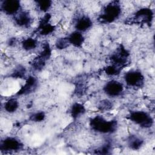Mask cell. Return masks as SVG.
Instances as JSON below:
<instances>
[{"instance_id":"obj_23","label":"cell","mask_w":155,"mask_h":155,"mask_svg":"<svg viewBox=\"0 0 155 155\" xmlns=\"http://www.w3.org/2000/svg\"><path fill=\"white\" fill-rule=\"evenodd\" d=\"M35 2L39 10L42 12H47L48 11L52 5V1L49 0L36 1Z\"/></svg>"},{"instance_id":"obj_10","label":"cell","mask_w":155,"mask_h":155,"mask_svg":"<svg viewBox=\"0 0 155 155\" xmlns=\"http://www.w3.org/2000/svg\"><path fill=\"white\" fill-rule=\"evenodd\" d=\"M21 5L18 0H5L1 3V10L8 15H16L20 12Z\"/></svg>"},{"instance_id":"obj_27","label":"cell","mask_w":155,"mask_h":155,"mask_svg":"<svg viewBox=\"0 0 155 155\" xmlns=\"http://www.w3.org/2000/svg\"><path fill=\"white\" fill-rule=\"evenodd\" d=\"M113 107V104L108 100H103L99 104V110L102 111H105L110 110Z\"/></svg>"},{"instance_id":"obj_28","label":"cell","mask_w":155,"mask_h":155,"mask_svg":"<svg viewBox=\"0 0 155 155\" xmlns=\"http://www.w3.org/2000/svg\"><path fill=\"white\" fill-rule=\"evenodd\" d=\"M15 43H16V39L15 38H12L9 39L8 41V42H7V44L10 46H12V45L15 44Z\"/></svg>"},{"instance_id":"obj_15","label":"cell","mask_w":155,"mask_h":155,"mask_svg":"<svg viewBox=\"0 0 155 155\" xmlns=\"http://www.w3.org/2000/svg\"><path fill=\"white\" fill-rule=\"evenodd\" d=\"M143 140L136 135H130L127 139V145L133 150H139L143 144Z\"/></svg>"},{"instance_id":"obj_25","label":"cell","mask_w":155,"mask_h":155,"mask_svg":"<svg viewBox=\"0 0 155 155\" xmlns=\"http://www.w3.org/2000/svg\"><path fill=\"white\" fill-rule=\"evenodd\" d=\"M70 45L67 38H61L57 39L55 42L56 47L59 50H63L66 48Z\"/></svg>"},{"instance_id":"obj_20","label":"cell","mask_w":155,"mask_h":155,"mask_svg":"<svg viewBox=\"0 0 155 155\" xmlns=\"http://www.w3.org/2000/svg\"><path fill=\"white\" fill-rule=\"evenodd\" d=\"M46 61L38 56L33 60L31 62V66L33 68L38 71H41L45 66Z\"/></svg>"},{"instance_id":"obj_3","label":"cell","mask_w":155,"mask_h":155,"mask_svg":"<svg viewBox=\"0 0 155 155\" xmlns=\"http://www.w3.org/2000/svg\"><path fill=\"white\" fill-rule=\"evenodd\" d=\"M128 119L135 124L144 128H149L153 125V117L147 112L143 111H131Z\"/></svg>"},{"instance_id":"obj_5","label":"cell","mask_w":155,"mask_h":155,"mask_svg":"<svg viewBox=\"0 0 155 155\" xmlns=\"http://www.w3.org/2000/svg\"><path fill=\"white\" fill-rule=\"evenodd\" d=\"M124 78L127 85L131 87L140 88L144 84V76L139 70H130L125 73Z\"/></svg>"},{"instance_id":"obj_24","label":"cell","mask_w":155,"mask_h":155,"mask_svg":"<svg viewBox=\"0 0 155 155\" xmlns=\"http://www.w3.org/2000/svg\"><path fill=\"white\" fill-rule=\"evenodd\" d=\"M45 114L43 111H38L31 115L29 117V120L31 122H40L43 121L45 119Z\"/></svg>"},{"instance_id":"obj_11","label":"cell","mask_w":155,"mask_h":155,"mask_svg":"<svg viewBox=\"0 0 155 155\" xmlns=\"http://www.w3.org/2000/svg\"><path fill=\"white\" fill-rule=\"evenodd\" d=\"M38 84V82L36 78L33 76H29L26 79L23 86L17 92L16 95L23 96L33 93L36 90Z\"/></svg>"},{"instance_id":"obj_14","label":"cell","mask_w":155,"mask_h":155,"mask_svg":"<svg viewBox=\"0 0 155 155\" xmlns=\"http://www.w3.org/2000/svg\"><path fill=\"white\" fill-rule=\"evenodd\" d=\"M67 38L69 44L77 48L81 47L85 41L84 36L82 33L77 30L72 32Z\"/></svg>"},{"instance_id":"obj_9","label":"cell","mask_w":155,"mask_h":155,"mask_svg":"<svg viewBox=\"0 0 155 155\" xmlns=\"http://www.w3.org/2000/svg\"><path fill=\"white\" fill-rule=\"evenodd\" d=\"M51 18V15L47 13L39 21V23L36 30L38 33L42 36L50 35L55 30V26L51 25L49 21Z\"/></svg>"},{"instance_id":"obj_7","label":"cell","mask_w":155,"mask_h":155,"mask_svg":"<svg viewBox=\"0 0 155 155\" xmlns=\"http://www.w3.org/2000/svg\"><path fill=\"white\" fill-rule=\"evenodd\" d=\"M154 13L153 10L147 7H143L139 9L135 13L133 18L136 23L147 24L150 26L153 19Z\"/></svg>"},{"instance_id":"obj_12","label":"cell","mask_w":155,"mask_h":155,"mask_svg":"<svg viewBox=\"0 0 155 155\" xmlns=\"http://www.w3.org/2000/svg\"><path fill=\"white\" fill-rule=\"evenodd\" d=\"M14 21L15 24L21 27H28L32 21L30 13L26 11H20L15 15Z\"/></svg>"},{"instance_id":"obj_21","label":"cell","mask_w":155,"mask_h":155,"mask_svg":"<svg viewBox=\"0 0 155 155\" xmlns=\"http://www.w3.org/2000/svg\"><path fill=\"white\" fill-rule=\"evenodd\" d=\"M26 69L22 65L17 66L10 74V76L13 78H24L25 77Z\"/></svg>"},{"instance_id":"obj_19","label":"cell","mask_w":155,"mask_h":155,"mask_svg":"<svg viewBox=\"0 0 155 155\" xmlns=\"http://www.w3.org/2000/svg\"><path fill=\"white\" fill-rule=\"evenodd\" d=\"M38 56L46 61L50 58L51 56V48L48 42H45L43 44L42 49Z\"/></svg>"},{"instance_id":"obj_6","label":"cell","mask_w":155,"mask_h":155,"mask_svg":"<svg viewBox=\"0 0 155 155\" xmlns=\"http://www.w3.org/2000/svg\"><path fill=\"white\" fill-rule=\"evenodd\" d=\"M22 143L17 138L13 137H7L1 140L0 143V150L3 152L18 151L23 148Z\"/></svg>"},{"instance_id":"obj_8","label":"cell","mask_w":155,"mask_h":155,"mask_svg":"<svg viewBox=\"0 0 155 155\" xmlns=\"http://www.w3.org/2000/svg\"><path fill=\"white\" fill-rule=\"evenodd\" d=\"M104 93L110 97H117L121 94L124 91L123 84L115 80H111L107 82L104 86Z\"/></svg>"},{"instance_id":"obj_4","label":"cell","mask_w":155,"mask_h":155,"mask_svg":"<svg viewBox=\"0 0 155 155\" xmlns=\"http://www.w3.org/2000/svg\"><path fill=\"white\" fill-rule=\"evenodd\" d=\"M129 56V51L123 45H120L111 54L110 59L112 63L111 65L116 66L122 70L127 65Z\"/></svg>"},{"instance_id":"obj_17","label":"cell","mask_w":155,"mask_h":155,"mask_svg":"<svg viewBox=\"0 0 155 155\" xmlns=\"http://www.w3.org/2000/svg\"><path fill=\"white\" fill-rule=\"evenodd\" d=\"M21 45L24 50L30 51L36 48L38 45V41L33 38H27L22 41Z\"/></svg>"},{"instance_id":"obj_1","label":"cell","mask_w":155,"mask_h":155,"mask_svg":"<svg viewBox=\"0 0 155 155\" xmlns=\"http://www.w3.org/2000/svg\"><path fill=\"white\" fill-rule=\"evenodd\" d=\"M90 126L96 132L110 134L116 131L117 122L114 119L108 120L101 116H96L90 119Z\"/></svg>"},{"instance_id":"obj_26","label":"cell","mask_w":155,"mask_h":155,"mask_svg":"<svg viewBox=\"0 0 155 155\" xmlns=\"http://www.w3.org/2000/svg\"><path fill=\"white\" fill-rule=\"evenodd\" d=\"M105 72L107 74L110 76H114L117 75L120 73L121 70L119 68L116 67V66L113 65H110L109 66H107L106 68H105Z\"/></svg>"},{"instance_id":"obj_2","label":"cell","mask_w":155,"mask_h":155,"mask_svg":"<svg viewBox=\"0 0 155 155\" xmlns=\"http://www.w3.org/2000/svg\"><path fill=\"white\" fill-rule=\"evenodd\" d=\"M120 14L121 7L119 2L112 1L104 7L98 19L102 23H112L119 18Z\"/></svg>"},{"instance_id":"obj_22","label":"cell","mask_w":155,"mask_h":155,"mask_svg":"<svg viewBox=\"0 0 155 155\" xmlns=\"http://www.w3.org/2000/svg\"><path fill=\"white\" fill-rule=\"evenodd\" d=\"M112 149V145L110 141L106 142L101 147L97 148L94 151L95 154H107L110 153V151Z\"/></svg>"},{"instance_id":"obj_16","label":"cell","mask_w":155,"mask_h":155,"mask_svg":"<svg viewBox=\"0 0 155 155\" xmlns=\"http://www.w3.org/2000/svg\"><path fill=\"white\" fill-rule=\"evenodd\" d=\"M85 113V108L82 104L76 102L72 105L70 110V114L73 119H76Z\"/></svg>"},{"instance_id":"obj_13","label":"cell","mask_w":155,"mask_h":155,"mask_svg":"<svg viewBox=\"0 0 155 155\" xmlns=\"http://www.w3.org/2000/svg\"><path fill=\"white\" fill-rule=\"evenodd\" d=\"M93 25V22L90 18L86 15H82L76 21L74 27L77 31L80 32L85 31Z\"/></svg>"},{"instance_id":"obj_18","label":"cell","mask_w":155,"mask_h":155,"mask_svg":"<svg viewBox=\"0 0 155 155\" xmlns=\"http://www.w3.org/2000/svg\"><path fill=\"white\" fill-rule=\"evenodd\" d=\"M4 107L7 112L13 113L18 110L19 107V102L16 98H11L5 102Z\"/></svg>"}]
</instances>
